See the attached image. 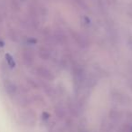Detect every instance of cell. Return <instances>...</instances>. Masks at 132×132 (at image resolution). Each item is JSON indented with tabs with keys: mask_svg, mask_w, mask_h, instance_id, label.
I'll return each instance as SVG.
<instances>
[{
	"mask_svg": "<svg viewBox=\"0 0 132 132\" xmlns=\"http://www.w3.org/2000/svg\"><path fill=\"white\" fill-rule=\"evenodd\" d=\"M128 132H132V127H131V128H130V129L128 130Z\"/></svg>",
	"mask_w": 132,
	"mask_h": 132,
	"instance_id": "obj_14",
	"label": "cell"
},
{
	"mask_svg": "<svg viewBox=\"0 0 132 132\" xmlns=\"http://www.w3.org/2000/svg\"><path fill=\"white\" fill-rule=\"evenodd\" d=\"M27 42L30 43V44H35V43H36V40H34V39H29Z\"/></svg>",
	"mask_w": 132,
	"mask_h": 132,
	"instance_id": "obj_12",
	"label": "cell"
},
{
	"mask_svg": "<svg viewBox=\"0 0 132 132\" xmlns=\"http://www.w3.org/2000/svg\"><path fill=\"white\" fill-rule=\"evenodd\" d=\"M55 113L56 115L58 116V118H63L66 114V111H65V109L63 108V106L62 105H58V106L55 107Z\"/></svg>",
	"mask_w": 132,
	"mask_h": 132,
	"instance_id": "obj_9",
	"label": "cell"
},
{
	"mask_svg": "<svg viewBox=\"0 0 132 132\" xmlns=\"http://www.w3.org/2000/svg\"><path fill=\"white\" fill-rule=\"evenodd\" d=\"M53 39H54V41L56 43L63 44V43H65V41H66V35L62 31L58 30V31H55L54 33H53Z\"/></svg>",
	"mask_w": 132,
	"mask_h": 132,
	"instance_id": "obj_6",
	"label": "cell"
},
{
	"mask_svg": "<svg viewBox=\"0 0 132 132\" xmlns=\"http://www.w3.org/2000/svg\"><path fill=\"white\" fill-rule=\"evenodd\" d=\"M23 58H24V62H26L27 65H31L34 62V56L31 53L24 52V54H23Z\"/></svg>",
	"mask_w": 132,
	"mask_h": 132,
	"instance_id": "obj_8",
	"label": "cell"
},
{
	"mask_svg": "<svg viewBox=\"0 0 132 132\" xmlns=\"http://www.w3.org/2000/svg\"><path fill=\"white\" fill-rule=\"evenodd\" d=\"M73 38L74 40L77 42V44H79L80 46L81 47H87L89 45V42L87 40V38L84 36V35H81V34H78V33H75L73 35Z\"/></svg>",
	"mask_w": 132,
	"mask_h": 132,
	"instance_id": "obj_5",
	"label": "cell"
},
{
	"mask_svg": "<svg viewBox=\"0 0 132 132\" xmlns=\"http://www.w3.org/2000/svg\"><path fill=\"white\" fill-rule=\"evenodd\" d=\"M73 79H74V82H75L78 86H79V85H81V83L85 81L84 71H83L81 68H80V67H77V68L74 70Z\"/></svg>",
	"mask_w": 132,
	"mask_h": 132,
	"instance_id": "obj_2",
	"label": "cell"
},
{
	"mask_svg": "<svg viewBox=\"0 0 132 132\" xmlns=\"http://www.w3.org/2000/svg\"><path fill=\"white\" fill-rule=\"evenodd\" d=\"M0 46H1V47H2V46H4V42L0 41Z\"/></svg>",
	"mask_w": 132,
	"mask_h": 132,
	"instance_id": "obj_13",
	"label": "cell"
},
{
	"mask_svg": "<svg viewBox=\"0 0 132 132\" xmlns=\"http://www.w3.org/2000/svg\"><path fill=\"white\" fill-rule=\"evenodd\" d=\"M4 88L6 92L7 93L8 96L13 97V96L16 95L17 93V86L15 85V82H13L12 81L6 80L4 82Z\"/></svg>",
	"mask_w": 132,
	"mask_h": 132,
	"instance_id": "obj_1",
	"label": "cell"
},
{
	"mask_svg": "<svg viewBox=\"0 0 132 132\" xmlns=\"http://www.w3.org/2000/svg\"><path fill=\"white\" fill-rule=\"evenodd\" d=\"M37 73L44 79L50 80V81L53 79V75L52 73V72L46 67H39V68H37Z\"/></svg>",
	"mask_w": 132,
	"mask_h": 132,
	"instance_id": "obj_4",
	"label": "cell"
},
{
	"mask_svg": "<svg viewBox=\"0 0 132 132\" xmlns=\"http://www.w3.org/2000/svg\"><path fill=\"white\" fill-rule=\"evenodd\" d=\"M5 57H6V62H7L8 66H9L10 68H15V60H14L13 56H12L10 53H6Z\"/></svg>",
	"mask_w": 132,
	"mask_h": 132,
	"instance_id": "obj_10",
	"label": "cell"
},
{
	"mask_svg": "<svg viewBox=\"0 0 132 132\" xmlns=\"http://www.w3.org/2000/svg\"><path fill=\"white\" fill-rule=\"evenodd\" d=\"M38 53H39V56L42 59H44V60H48V59L50 58V55H51L50 51L45 47H41L40 49H39Z\"/></svg>",
	"mask_w": 132,
	"mask_h": 132,
	"instance_id": "obj_7",
	"label": "cell"
},
{
	"mask_svg": "<svg viewBox=\"0 0 132 132\" xmlns=\"http://www.w3.org/2000/svg\"><path fill=\"white\" fill-rule=\"evenodd\" d=\"M23 121L26 125L28 126H33L36 121V117L34 111H26L23 114Z\"/></svg>",
	"mask_w": 132,
	"mask_h": 132,
	"instance_id": "obj_3",
	"label": "cell"
},
{
	"mask_svg": "<svg viewBox=\"0 0 132 132\" xmlns=\"http://www.w3.org/2000/svg\"><path fill=\"white\" fill-rule=\"evenodd\" d=\"M121 115L120 113H119V111H116V110H113V111L110 112V118H111L113 120H119V119H120Z\"/></svg>",
	"mask_w": 132,
	"mask_h": 132,
	"instance_id": "obj_11",
	"label": "cell"
}]
</instances>
